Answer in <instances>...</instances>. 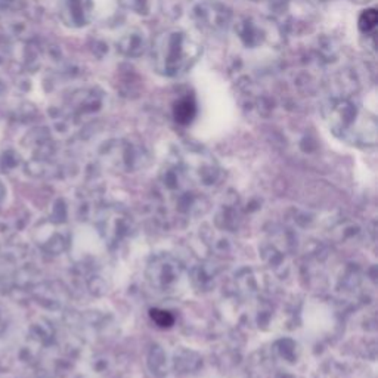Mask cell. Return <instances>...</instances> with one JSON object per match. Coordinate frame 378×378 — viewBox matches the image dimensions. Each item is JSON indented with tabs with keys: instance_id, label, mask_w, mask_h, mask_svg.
Instances as JSON below:
<instances>
[{
	"instance_id": "7a4b0ae2",
	"label": "cell",
	"mask_w": 378,
	"mask_h": 378,
	"mask_svg": "<svg viewBox=\"0 0 378 378\" xmlns=\"http://www.w3.org/2000/svg\"><path fill=\"white\" fill-rule=\"evenodd\" d=\"M194 21L201 31L207 35H219L231 24L232 13L223 4L219 2H203L192 11Z\"/></svg>"
},
{
	"instance_id": "52a82bcc",
	"label": "cell",
	"mask_w": 378,
	"mask_h": 378,
	"mask_svg": "<svg viewBox=\"0 0 378 378\" xmlns=\"http://www.w3.org/2000/svg\"><path fill=\"white\" fill-rule=\"evenodd\" d=\"M122 5L138 15H150L154 9L155 0H120Z\"/></svg>"
},
{
	"instance_id": "5b68a950",
	"label": "cell",
	"mask_w": 378,
	"mask_h": 378,
	"mask_svg": "<svg viewBox=\"0 0 378 378\" xmlns=\"http://www.w3.org/2000/svg\"><path fill=\"white\" fill-rule=\"evenodd\" d=\"M69 15L73 24L86 25L92 18V0H69Z\"/></svg>"
},
{
	"instance_id": "ba28073f",
	"label": "cell",
	"mask_w": 378,
	"mask_h": 378,
	"mask_svg": "<svg viewBox=\"0 0 378 378\" xmlns=\"http://www.w3.org/2000/svg\"><path fill=\"white\" fill-rule=\"evenodd\" d=\"M377 11L375 9H367L364 11L362 13H360L359 16V21H358V25H359V30L364 33V35L370 36L374 33L375 27H377Z\"/></svg>"
},
{
	"instance_id": "277c9868",
	"label": "cell",
	"mask_w": 378,
	"mask_h": 378,
	"mask_svg": "<svg viewBox=\"0 0 378 378\" xmlns=\"http://www.w3.org/2000/svg\"><path fill=\"white\" fill-rule=\"evenodd\" d=\"M117 51L126 58H139L148 49L146 35L141 28H129L119 37Z\"/></svg>"
},
{
	"instance_id": "3957f363",
	"label": "cell",
	"mask_w": 378,
	"mask_h": 378,
	"mask_svg": "<svg viewBox=\"0 0 378 378\" xmlns=\"http://www.w3.org/2000/svg\"><path fill=\"white\" fill-rule=\"evenodd\" d=\"M238 39L247 47H260L272 43L278 35L276 28L266 20L256 16H244L235 25Z\"/></svg>"
},
{
	"instance_id": "30bf717a",
	"label": "cell",
	"mask_w": 378,
	"mask_h": 378,
	"mask_svg": "<svg viewBox=\"0 0 378 378\" xmlns=\"http://www.w3.org/2000/svg\"><path fill=\"white\" fill-rule=\"evenodd\" d=\"M307 2L314 4V5H325V4H330L333 0H307Z\"/></svg>"
},
{
	"instance_id": "6da1fadb",
	"label": "cell",
	"mask_w": 378,
	"mask_h": 378,
	"mask_svg": "<svg viewBox=\"0 0 378 378\" xmlns=\"http://www.w3.org/2000/svg\"><path fill=\"white\" fill-rule=\"evenodd\" d=\"M154 70L169 78L187 74L199 62L203 49L184 30H166L160 33L151 45Z\"/></svg>"
},
{
	"instance_id": "8992f818",
	"label": "cell",
	"mask_w": 378,
	"mask_h": 378,
	"mask_svg": "<svg viewBox=\"0 0 378 378\" xmlns=\"http://www.w3.org/2000/svg\"><path fill=\"white\" fill-rule=\"evenodd\" d=\"M173 116L177 123L189 124L196 116V102L194 100V96L187 95L184 98H180L173 107Z\"/></svg>"
},
{
	"instance_id": "9c48e42d",
	"label": "cell",
	"mask_w": 378,
	"mask_h": 378,
	"mask_svg": "<svg viewBox=\"0 0 378 378\" xmlns=\"http://www.w3.org/2000/svg\"><path fill=\"white\" fill-rule=\"evenodd\" d=\"M151 318H153V321L155 324H158L163 328L172 326L173 322H175V318L169 314V312H166V310H158V309L151 310Z\"/></svg>"
}]
</instances>
